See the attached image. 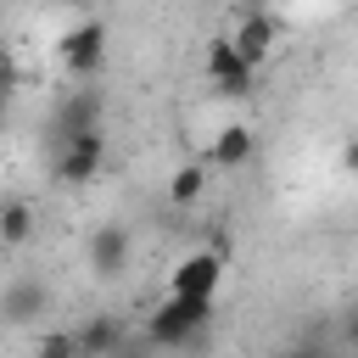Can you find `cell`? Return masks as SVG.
Segmentation results:
<instances>
[{
	"instance_id": "obj_1",
	"label": "cell",
	"mask_w": 358,
	"mask_h": 358,
	"mask_svg": "<svg viewBox=\"0 0 358 358\" xmlns=\"http://www.w3.org/2000/svg\"><path fill=\"white\" fill-rule=\"evenodd\" d=\"M207 324H213V296H179V291H168L157 308H151V319H145V336H151V347H201L207 341Z\"/></svg>"
},
{
	"instance_id": "obj_2",
	"label": "cell",
	"mask_w": 358,
	"mask_h": 358,
	"mask_svg": "<svg viewBox=\"0 0 358 358\" xmlns=\"http://www.w3.org/2000/svg\"><path fill=\"white\" fill-rule=\"evenodd\" d=\"M50 151H56L50 168H56L62 185H90V179L101 173V162H106V134H101V129H78V134L56 140Z\"/></svg>"
},
{
	"instance_id": "obj_3",
	"label": "cell",
	"mask_w": 358,
	"mask_h": 358,
	"mask_svg": "<svg viewBox=\"0 0 358 358\" xmlns=\"http://www.w3.org/2000/svg\"><path fill=\"white\" fill-rule=\"evenodd\" d=\"M56 50H62V67L73 73V78H95V67H101V56H106V28L90 17V22H73L62 39H56Z\"/></svg>"
},
{
	"instance_id": "obj_4",
	"label": "cell",
	"mask_w": 358,
	"mask_h": 358,
	"mask_svg": "<svg viewBox=\"0 0 358 358\" xmlns=\"http://www.w3.org/2000/svg\"><path fill=\"white\" fill-rule=\"evenodd\" d=\"M101 117H106V101H101V90L84 78V90H67V95H62V106H56V117H50V145L67 140V134H78V129H101Z\"/></svg>"
},
{
	"instance_id": "obj_5",
	"label": "cell",
	"mask_w": 358,
	"mask_h": 358,
	"mask_svg": "<svg viewBox=\"0 0 358 358\" xmlns=\"http://www.w3.org/2000/svg\"><path fill=\"white\" fill-rule=\"evenodd\" d=\"M207 78L218 84V95H235V101H241V95H252L257 67H252L229 39H213V45H207Z\"/></svg>"
},
{
	"instance_id": "obj_6",
	"label": "cell",
	"mask_w": 358,
	"mask_h": 358,
	"mask_svg": "<svg viewBox=\"0 0 358 358\" xmlns=\"http://www.w3.org/2000/svg\"><path fill=\"white\" fill-rule=\"evenodd\" d=\"M218 285H224V257L207 246V252H190L173 274H168V291H179V296H218Z\"/></svg>"
},
{
	"instance_id": "obj_7",
	"label": "cell",
	"mask_w": 358,
	"mask_h": 358,
	"mask_svg": "<svg viewBox=\"0 0 358 358\" xmlns=\"http://www.w3.org/2000/svg\"><path fill=\"white\" fill-rule=\"evenodd\" d=\"M229 45H235L252 67H263V62L274 56V45H280V17H274V11H246L241 28L229 34Z\"/></svg>"
},
{
	"instance_id": "obj_8",
	"label": "cell",
	"mask_w": 358,
	"mask_h": 358,
	"mask_svg": "<svg viewBox=\"0 0 358 358\" xmlns=\"http://www.w3.org/2000/svg\"><path fill=\"white\" fill-rule=\"evenodd\" d=\"M129 229L123 224H101V229H90V268L101 274V280H117L123 268H129Z\"/></svg>"
},
{
	"instance_id": "obj_9",
	"label": "cell",
	"mask_w": 358,
	"mask_h": 358,
	"mask_svg": "<svg viewBox=\"0 0 358 358\" xmlns=\"http://www.w3.org/2000/svg\"><path fill=\"white\" fill-rule=\"evenodd\" d=\"M45 308H50V285L45 280H11L6 296H0V319L6 324H34Z\"/></svg>"
},
{
	"instance_id": "obj_10",
	"label": "cell",
	"mask_w": 358,
	"mask_h": 358,
	"mask_svg": "<svg viewBox=\"0 0 358 358\" xmlns=\"http://www.w3.org/2000/svg\"><path fill=\"white\" fill-rule=\"evenodd\" d=\"M252 151H257L252 129H246V123H229V129H218V140H213L207 162H213V168H246V162H252Z\"/></svg>"
},
{
	"instance_id": "obj_11",
	"label": "cell",
	"mask_w": 358,
	"mask_h": 358,
	"mask_svg": "<svg viewBox=\"0 0 358 358\" xmlns=\"http://www.w3.org/2000/svg\"><path fill=\"white\" fill-rule=\"evenodd\" d=\"M129 336H123V324L117 319H90V324H78L73 330V347L78 352H90V358H101V352H117Z\"/></svg>"
},
{
	"instance_id": "obj_12",
	"label": "cell",
	"mask_w": 358,
	"mask_h": 358,
	"mask_svg": "<svg viewBox=\"0 0 358 358\" xmlns=\"http://www.w3.org/2000/svg\"><path fill=\"white\" fill-rule=\"evenodd\" d=\"M34 241V207L28 201H0V246Z\"/></svg>"
},
{
	"instance_id": "obj_13",
	"label": "cell",
	"mask_w": 358,
	"mask_h": 358,
	"mask_svg": "<svg viewBox=\"0 0 358 358\" xmlns=\"http://www.w3.org/2000/svg\"><path fill=\"white\" fill-rule=\"evenodd\" d=\"M201 190H207V168H201V162H185V168H173V179H168V196H173V207H190Z\"/></svg>"
},
{
	"instance_id": "obj_14",
	"label": "cell",
	"mask_w": 358,
	"mask_h": 358,
	"mask_svg": "<svg viewBox=\"0 0 358 358\" xmlns=\"http://www.w3.org/2000/svg\"><path fill=\"white\" fill-rule=\"evenodd\" d=\"M17 84H22V73H17V56H11L6 45H0V95H11Z\"/></svg>"
},
{
	"instance_id": "obj_15",
	"label": "cell",
	"mask_w": 358,
	"mask_h": 358,
	"mask_svg": "<svg viewBox=\"0 0 358 358\" xmlns=\"http://www.w3.org/2000/svg\"><path fill=\"white\" fill-rule=\"evenodd\" d=\"M39 352L45 358H73L78 347H73V336H39Z\"/></svg>"
},
{
	"instance_id": "obj_16",
	"label": "cell",
	"mask_w": 358,
	"mask_h": 358,
	"mask_svg": "<svg viewBox=\"0 0 358 358\" xmlns=\"http://www.w3.org/2000/svg\"><path fill=\"white\" fill-rule=\"evenodd\" d=\"M6 101H11V95H0V129H6Z\"/></svg>"
}]
</instances>
